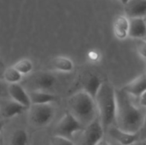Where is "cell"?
Instances as JSON below:
<instances>
[{
	"label": "cell",
	"mask_w": 146,
	"mask_h": 145,
	"mask_svg": "<svg viewBox=\"0 0 146 145\" xmlns=\"http://www.w3.org/2000/svg\"><path fill=\"white\" fill-rule=\"evenodd\" d=\"M126 16L132 18H145L146 16V0H130L124 5Z\"/></svg>",
	"instance_id": "8fae6325"
},
{
	"label": "cell",
	"mask_w": 146,
	"mask_h": 145,
	"mask_svg": "<svg viewBox=\"0 0 146 145\" xmlns=\"http://www.w3.org/2000/svg\"><path fill=\"white\" fill-rule=\"evenodd\" d=\"M50 144L51 145H74V144L71 141V139L54 135L50 139Z\"/></svg>",
	"instance_id": "44dd1931"
},
{
	"label": "cell",
	"mask_w": 146,
	"mask_h": 145,
	"mask_svg": "<svg viewBox=\"0 0 146 145\" xmlns=\"http://www.w3.org/2000/svg\"><path fill=\"white\" fill-rule=\"evenodd\" d=\"M89 57L91 58L92 61H97V60L98 59L99 56H98V54L97 52H95V51H91L90 54H89Z\"/></svg>",
	"instance_id": "484cf974"
},
{
	"label": "cell",
	"mask_w": 146,
	"mask_h": 145,
	"mask_svg": "<svg viewBox=\"0 0 146 145\" xmlns=\"http://www.w3.org/2000/svg\"><path fill=\"white\" fill-rule=\"evenodd\" d=\"M3 128V122L2 121H0V132H2Z\"/></svg>",
	"instance_id": "83f0119b"
},
{
	"label": "cell",
	"mask_w": 146,
	"mask_h": 145,
	"mask_svg": "<svg viewBox=\"0 0 146 145\" xmlns=\"http://www.w3.org/2000/svg\"><path fill=\"white\" fill-rule=\"evenodd\" d=\"M103 81L101 79L94 73H88V75L85 78L83 81V90L86 93H88L92 97L95 99L98 91L100 90Z\"/></svg>",
	"instance_id": "5bb4252c"
},
{
	"label": "cell",
	"mask_w": 146,
	"mask_h": 145,
	"mask_svg": "<svg viewBox=\"0 0 146 145\" xmlns=\"http://www.w3.org/2000/svg\"><path fill=\"white\" fill-rule=\"evenodd\" d=\"M116 97V115L115 126L127 132H138L144 122L146 109L141 107L132 97L121 88L115 89Z\"/></svg>",
	"instance_id": "6da1fadb"
},
{
	"label": "cell",
	"mask_w": 146,
	"mask_h": 145,
	"mask_svg": "<svg viewBox=\"0 0 146 145\" xmlns=\"http://www.w3.org/2000/svg\"><path fill=\"white\" fill-rule=\"evenodd\" d=\"M96 145H110V144L106 140V139H104V138H103L102 140H100L98 144Z\"/></svg>",
	"instance_id": "4316f807"
},
{
	"label": "cell",
	"mask_w": 146,
	"mask_h": 145,
	"mask_svg": "<svg viewBox=\"0 0 146 145\" xmlns=\"http://www.w3.org/2000/svg\"><path fill=\"white\" fill-rule=\"evenodd\" d=\"M107 131L109 135L121 145H133L140 142L139 132H127L119 129L116 126H110Z\"/></svg>",
	"instance_id": "ba28073f"
},
{
	"label": "cell",
	"mask_w": 146,
	"mask_h": 145,
	"mask_svg": "<svg viewBox=\"0 0 146 145\" xmlns=\"http://www.w3.org/2000/svg\"><path fill=\"white\" fill-rule=\"evenodd\" d=\"M28 134L22 128L15 129L10 137V145H27Z\"/></svg>",
	"instance_id": "ffe728a7"
},
{
	"label": "cell",
	"mask_w": 146,
	"mask_h": 145,
	"mask_svg": "<svg viewBox=\"0 0 146 145\" xmlns=\"http://www.w3.org/2000/svg\"><path fill=\"white\" fill-rule=\"evenodd\" d=\"M0 144H1V138H0Z\"/></svg>",
	"instance_id": "1f68e13d"
},
{
	"label": "cell",
	"mask_w": 146,
	"mask_h": 145,
	"mask_svg": "<svg viewBox=\"0 0 146 145\" xmlns=\"http://www.w3.org/2000/svg\"><path fill=\"white\" fill-rule=\"evenodd\" d=\"M3 62L0 60V70L3 69Z\"/></svg>",
	"instance_id": "f546056e"
},
{
	"label": "cell",
	"mask_w": 146,
	"mask_h": 145,
	"mask_svg": "<svg viewBox=\"0 0 146 145\" xmlns=\"http://www.w3.org/2000/svg\"><path fill=\"white\" fill-rule=\"evenodd\" d=\"M56 82V79L53 73L41 70L33 72L31 74L26 76L21 82V85L27 92L34 91H47V90L50 89Z\"/></svg>",
	"instance_id": "277c9868"
},
{
	"label": "cell",
	"mask_w": 146,
	"mask_h": 145,
	"mask_svg": "<svg viewBox=\"0 0 146 145\" xmlns=\"http://www.w3.org/2000/svg\"><path fill=\"white\" fill-rule=\"evenodd\" d=\"M139 104L146 109V91H145L139 97Z\"/></svg>",
	"instance_id": "cb8c5ba5"
},
{
	"label": "cell",
	"mask_w": 146,
	"mask_h": 145,
	"mask_svg": "<svg viewBox=\"0 0 146 145\" xmlns=\"http://www.w3.org/2000/svg\"><path fill=\"white\" fill-rule=\"evenodd\" d=\"M129 19L126 15H119L114 23V33L118 39H125L128 36Z\"/></svg>",
	"instance_id": "e0dca14e"
},
{
	"label": "cell",
	"mask_w": 146,
	"mask_h": 145,
	"mask_svg": "<svg viewBox=\"0 0 146 145\" xmlns=\"http://www.w3.org/2000/svg\"><path fill=\"white\" fill-rule=\"evenodd\" d=\"M68 106L69 113L72 114L79 122L86 127L98 117V112L95 99L84 91L72 95Z\"/></svg>",
	"instance_id": "3957f363"
},
{
	"label": "cell",
	"mask_w": 146,
	"mask_h": 145,
	"mask_svg": "<svg viewBox=\"0 0 146 145\" xmlns=\"http://www.w3.org/2000/svg\"><path fill=\"white\" fill-rule=\"evenodd\" d=\"M5 93L8 94V91H7V85H5V83L0 79V97H3Z\"/></svg>",
	"instance_id": "d4e9b609"
},
{
	"label": "cell",
	"mask_w": 146,
	"mask_h": 145,
	"mask_svg": "<svg viewBox=\"0 0 146 145\" xmlns=\"http://www.w3.org/2000/svg\"><path fill=\"white\" fill-rule=\"evenodd\" d=\"M7 91L10 99L29 109L32 105L28 92L21 84L7 85Z\"/></svg>",
	"instance_id": "9c48e42d"
},
{
	"label": "cell",
	"mask_w": 146,
	"mask_h": 145,
	"mask_svg": "<svg viewBox=\"0 0 146 145\" xmlns=\"http://www.w3.org/2000/svg\"><path fill=\"white\" fill-rule=\"evenodd\" d=\"M138 132H139V140H140V142H145V141H146V114L145 120H144V122H143V125H142L140 130Z\"/></svg>",
	"instance_id": "603a6c76"
},
{
	"label": "cell",
	"mask_w": 146,
	"mask_h": 145,
	"mask_svg": "<svg viewBox=\"0 0 146 145\" xmlns=\"http://www.w3.org/2000/svg\"><path fill=\"white\" fill-rule=\"evenodd\" d=\"M145 20H146V19H145ZM145 39H146V38H145Z\"/></svg>",
	"instance_id": "d6a6232c"
},
{
	"label": "cell",
	"mask_w": 146,
	"mask_h": 145,
	"mask_svg": "<svg viewBox=\"0 0 146 145\" xmlns=\"http://www.w3.org/2000/svg\"><path fill=\"white\" fill-rule=\"evenodd\" d=\"M104 132L105 131L100 122V120L98 117L84 128L80 140V144L96 145L104 138Z\"/></svg>",
	"instance_id": "52a82bcc"
},
{
	"label": "cell",
	"mask_w": 146,
	"mask_h": 145,
	"mask_svg": "<svg viewBox=\"0 0 146 145\" xmlns=\"http://www.w3.org/2000/svg\"><path fill=\"white\" fill-rule=\"evenodd\" d=\"M3 82L7 85L21 84L23 79V76L13 67H8L4 68L3 73Z\"/></svg>",
	"instance_id": "ac0fdd59"
},
{
	"label": "cell",
	"mask_w": 146,
	"mask_h": 145,
	"mask_svg": "<svg viewBox=\"0 0 146 145\" xmlns=\"http://www.w3.org/2000/svg\"><path fill=\"white\" fill-rule=\"evenodd\" d=\"M124 91L134 97H139L146 91V73H142L121 88Z\"/></svg>",
	"instance_id": "30bf717a"
},
{
	"label": "cell",
	"mask_w": 146,
	"mask_h": 145,
	"mask_svg": "<svg viewBox=\"0 0 146 145\" xmlns=\"http://www.w3.org/2000/svg\"><path fill=\"white\" fill-rule=\"evenodd\" d=\"M144 143H145V144H144V145H146V141H145Z\"/></svg>",
	"instance_id": "4dcf8cb0"
},
{
	"label": "cell",
	"mask_w": 146,
	"mask_h": 145,
	"mask_svg": "<svg viewBox=\"0 0 146 145\" xmlns=\"http://www.w3.org/2000/svg\"><path fill=\"white\" fill-rule=\"evenodd\" d=\"M26 110H28V109L11 99L5 102L3 106L0 107L1 116L5 119H9L20 115L23 114Z\"/></svg>",
	"instance_id": "4fadbf2b"
},
{
	"label": "cell",
	"mask_w": 146,
	"mask_h": 145,
	"mask_svg": "<svg viewBox=\"0 0 146 145\" xmlns=\"http://www.w3.org/2000/svg\"><path fill=\"white\" fill-rule=\"evenodd\" d=\"M50 68L53 70L62 72V73H69L74 70V65L73 61L63 56H58L54 57L50 62Z\"/></svg>",
	"instance_id": "2e32d148"
},
{
	"label": "cell",
	"mask_w": 146,
	"mask_h": 145,
	"mask_svg": "<svg viewBox=\"0 0 146 145\" xmlns=\"http://www.w3.org/2000/svg\"><path fill=\"white\" fill-rule=\"evenodd\" d=\"M13 67L22 75V76H27L31 74L33 71V62L28 59V58H23L19 61H17Z\"/></svg>",
	"instance_id": "d6986e66"
},
{
	"label": "cell",
	"mask_w": 146,
	"mask_h": 145,
	"mask_svg": "<svg viewBox=\"0 0 146 145\" xmlns=\"http://www.w3.org/2000/svg\"><path fill=\"white\" fill-rule=\"evenodd\" d=\"M84 128L85 127L79 122V121L72 114L67 112L57 122L55 127L54 135L71 139V138H73V136L76 132L83 131Z\"/></svg>",
	"instance_id": "8992f818"
},
{
	"label": "cell",
	"mask_w": 146,
	"mask_h": 145,
	"mask_svg": "<svg viewBox=\"0 0 146 145\" xmlns=\"http://www.w3.org/2000/svg\"><path fill=\"white\" fill-rule=\"evenodd\" d=\"M135 45L138 53L145 58L146 60V39L145 38H141V39H136L135 41Z\"/></svg>",
	"instance_id": "7402d4cb"
},
{
	"label": "cell",
	"mask_w": 146,
	"mask_h": 145,
	"mask_svg": "<svg viewBox=\"0 0 146 145\" xmlns=\"http://www.w3.org/2000/svg\"><path fill=\"white\" fill-rule=\"evenodd\" d=\"M95 102L98 118L104 131L115 126L116 97L115 87L109 82H104L95 97Z\"/></svg>",
	"instance_id": "7a4b0ae2"
},
{
	"label": "cell",
	"mask_w": 146,
	"mask_h": 145,
	"mask_svg": "<svg viewBox=\"0 0 146 145\" xmlns=\"http://www.w3.org/2000/svg\"><path fill=\"white\" fill-rule=\"evenodd\" d=\"M130 0H121V3L122 4H124V5H126L128 2H129Z\"/></svg>",
	"instance_id": "f1b7e54d"
},
{
	"label": "cell",
	"mask_w": 146,
	"mask_h": 145,
	"mask_svg": "<svg viewBox=\"0 0 146 145\" xmlns=\"http://www.w3.org/2000/svg\"><path fill=\"white\" fill-rule=\"evenodd\" d=\"M28 110L31 123L38 127L49 125L55 116V108L52 104H33Z\"/></svg>",
	"instance_id": "5b68a950"
},
{
	"label": "cell",
	"mask_w": 146,
	"mask_h": 145,
	"mask_svg": "<svg viewBox=\"0 0 146 145\" xmlns=\"http://www.w3.org/2000/svg\"><path fill=\"white\" fill-rule=\"evenodd\" d=\"M29 98L33 104H51L57 100V97L44 91H34L28 92Z\"/></svg>",
	"instance_id": "9a60e30c"
},
{
	"label": "cell",
	"mask_w": 146,
	"mask_h": 145,
	"mask_svg": "<svg viewBox=\"0 0 146 145\" xmlns=\"http://www.w3.org/2000/svg\"><path fill=\"white\" fill-rule=\"evenodd\" d=\"M128 36L135 39L146 38L145 18L129 19Z\"/></svg>",
	"instance_id": "7c38bea8"
}]
</instances>
